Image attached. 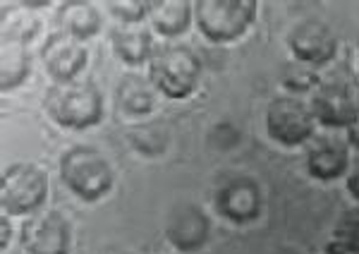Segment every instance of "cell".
<instances>
[{"label": "cell", "mask_w": 359, "mask_h": 254, "mask_svg": "<svg viewBox=\"0 0 359 254\" xmlns=\"http://www.w3.org/2000/svg\"><path fill=\"white\" fill-rule=\"evenodd\" d=\"M57 175L77 199L94 204L115 187V168L106 154L89 144H74L57 159Z\"/></svg>", "instance_id": "obj_1"}, {"label": "cell", "mask_w": 359, "mask_h": 254, "mask_svg": "<svg viewBox=\"0 0 359 254\" xmlns=\"http://www.w3.org/2000/svg\"><path fill=\"white\" fill-rule=\"evenodd\" d=\"M43 108L57 127L72 132L91 130L101 123L106 113L101 89L89 79L55 82L46 91Z\"/></svg>", "instance_id": "obj_2"}, {"label": "cell", "mask_w": 359, "mask_h": 254, "mask_svg": "<svg viewBox=\"0 0 359 254\" xmlns=\"http://www.w3.org/2000/svg\"><path fill=\"white\" fill-rule=\"evenodd\" d=\"M201 60L192 48L180 44L156 46L149 60V82L168 101H184L201 82Z\"/></svg>", "instance_id": "obj_3"}, {"label": "cell", "mask_w": 359, "mask_h": 254, "mask_svg": "<svg viewBox=\"0 0 359 254\" xmlns=\"http://www.w3.org/2000/svg\"><path fill=\"white\" fill-rule=\"evenodd\" d=\"M259 17L257 0H196L194 25L211 44L225 46L247 36Z\"/></svg>", "instance_id": "obj_4"}, {"label": "cell", "mask_w": 359, "mask_h": 254, "mask_svg": "<svg viewBox=\"0 0 359 254\" xmlns=\"http://www.w3.org/2000/svg\"><path fill=\"white\" fill-rule=\"evenodd\" d=\"M50 192L48 171L39 163L17 161L0 175V209L8 216H34L43 209Z\"/></svg>", "instance_id": "obj_5"}, {"label": "cell", "mask_w": 359, "mask_h": 254, "mask_svg": "<svg viewBox=\"0 0 359 254\" xmlns=\"http://www.w3.org/2000/svg\"><path fill=\"white\" fill-rule=\"evenodd\" d=\"M264 130L266 137L283 149L306 147L318 132L309 99L292 94L273 96L264 108Z\"/></svg>", "instance_id": "obj_6"}, {"label": "cell", "mask_w": 359, "mask_h": 254, "mask_svg": "<svg viewBox=\"0 0 359 254\" xmlns=\"http://www.w3.org/2000/svg\"><path fill=\"white\" fill-rule=\"evenodd\" d=\"M20 245L25 254H69L74 247V226L62 211L41 209L25 218Z\"/></svg>", "instance_id": "obj_7"}, {"label": "cell", "mask_w": 359, "mask_h": 254, "mask_svg": "<svg viewBox=\"0 0 359 254\" xmlns=\"http://www.w3.org/2000/svg\"><path fill=\"white\" fill-rule=\"evenodd\" d=\"M287 51L292 60L304 62L311 67H323L338 58L340 39L333 32V27L321 17H304L294 22L287 32Z\"/></svg>", "instance_id": "obj_8"}, {"label": "cell", "mask_w": 359, "mask_h": 254, "mask_svg": "<svg viewBox=\"0 0 359 254\" xmlns=\"http://www.w3.org/2000/svg\"><path fill=\"white\" fill-rule=\"evenodd\" d=\"M316 125L328 132H345L359 118L357 86L343 79H321V84L309 96Z\"/></svg>", "instance_id": "obj_9"}, {"label": "cell", "mask_w": 359, "mask_h": 254, "mask_svg": "<svg viewBox=\"0 0 359 254\" xmlns=\"http://www.w3.org/2000/svg\"><path fill=\"white\" fill-rule=\"evenodd\" d=\"M213 206L233 226H249L264 213V189L249 175H230L213 192Z\"/></svg>", "instance_id": "obj_10"}, {"label": "cell", "mask_w": 359, "mask_h": 254, "mask_svg": "<svg viewBox=\"0 0 359 254\" xmlns=\"http://www.w3.org/2000/svg\"><path fill=\"white\" fill-rule=\"evenodd\" d=\"M352 166V149L343 132H316L304 147V168L318 182L345 180Z\"/></svg>", "instance_id": "obj_11"}, {"label": "cell", "mask_w": 359, "mask_h": 254, "mask_svg": "<svg viewBox=\"0 0 359 254\" xmlns=\"http://www.w3.org/2000/svg\"><path fill=\"white\" fill-rule=\"evenodd\" d=\"M39 58H41L43 70L53 79V84L72 82L84 72L86 62H89V48H86V41H82V39L55 29L43 41Z\"/></svg>", "instance_id": "obj_12"}, {"label": "cell", "mask_w": 359, "mask_h": 254, "mask_svg": "<svg viewBox=\"0 0 359 254\" xmlns=\"http://www.w3.org/2000/svg\"><path fill=\"white\" fill-rule=\"evenodd\" d=\"M211 238V221L196 204H177L165 218V240L172 250L182 254H196L204 250Z\"/></svg>", "instance_id": "obj_13"}, {"label": "cell", "mask_w": 359, "mask_h": 254, "mask_svg": "<svg viewBox=\"0 0 359 254\" xmlns=\"http://www.w3.org/2000/svg\"><path fill=\"white\" fill-rule=\"evenodd\" d=\"M108 41L113 55L127 67L149 65L156 51L154 32L149 25H113Z\"/></svg>", "instance_id": "obj_14"}, {"label": "cell", "mask_w": 359, "mask_h": 254, "mask_svg": "<svg viewBox=\"0 0 359 254\" xmlns=\"http://www.w3.org/2000/svg\"><path fill=\"white\" fill-rule=\"evenodd\" d=\"M194 22V3L189 0H151L149 13V27L154 34L163 39H177L192 29Z\"/></svg>", "instance_id": "obj_15"}, {"label": "cell", "mask_w": 359, "mask_h": 254, "mask_svg": "<svg viewBox=\"0 0 359 254\" xmlns=\"http://www.w3.org/2000/svg\"><path fill=\"white\" fill-rule=\"evenodd\" d=\"M55 25L60 32L72 34V36L89 41L94 39L103 27L101 10L94 3H86V0H67L60 3L55 10Z\"/></svg>", "instance_id": "obj_16"}, {"label": "cell", "mask_w": 359, "mask_h": 254, "mask_svg": "<svg viewBox=\"0 0 359 254\" xmlns=\"http://www.w3.org/2000/svg\"><path fill=\"white\" fill-rule=\"evenodd\" d=\"M158 91L149 82V77L125 74L115 89V101L127 115H149L156 108Z\"/></svg>", "instance_id": "obj_17"}, {"label": "cell", "mask_w": 359, "mask_h": 254, "mask_svg": "<svg viewBox=\"0 0 359 254\" xmlns=\"http://www.w3.org/2000/svg\"><path fill=\"white\" fill-rule=\"evenodd\" d=\"M32 51L22 44H3L0 46V89L8 94L20 89L32 74Z\"/></svg>", "instance_id": "obj_18"}, {"label": "cell", "mask_w": 359, "mask_h": 254, "mask_svg": "<svg viewBox=\"0 0 359 254\" xmlns=\"http://www.w3.org/2000/svg\"><path fill=\"white\" fill-rule=\"evenodd\" d=\"M41 32V20L27 10L25 5L15 3V8H3V44H22L32 46L34 39Z\"/></svg>", "instance_id": "obj_19"}, {"label": "cell", "mask_w": 359, "mask_h": 254, "mask_svg": "<svg viewBox=\"0 0 359 254\" xmlns=\"http://www.w3.org/2000/svg\"><path fill=\"white\" fill-rule=\"evenodd\" d=\"M328 245H333L343 254H359V204L345 209L335 218Z\"/></svg>", "instance_id": "obj_20"}, {"label": "cell", "mask_w": 359, "mask_h": 254, "mask_svg": "<svg viewBox=\"0 0 359 254\" xmlns=\"http://www.w3.org/2000/svg\"><path fill=\"white\" fill-rule=\"evenodd\" d=\"M280 82H283L285 94L302 96V99H306V96H311V91L321 84V74H318L316 67L292 60V62H287V65L283 67Z\"/></svg>", "instance_id": "obj_21"}, {"label": "cell", "mask_w": 359, "mask_h": 254, "mask_svg": "<svg viewBox=\"0 0 359 254\" xmlns=\"http://www.w3.org/2000/svg\"><path fill=\"white\" fill-rule=\"evenodd\" d=\"M106 8L118 25H147L151 0H111Z\"/></svg>", "instance_id": "obj_22"}, {"label": "cell", "mask_w": 359, "mask_h": 254, "mask_svg": "<svg viewBox=\"0 0 359 254\" xmlns=\"http://www.w3.org/2000/svg\"><path fill=\"white\" fill-rule=\"evenodd\" d=\"M345 189H347V194L355 199V204H359V154H357V159H352V166L345 175Z\"/></svg>", "instance_id": "obj_23"}, {"label": "cell", "mask_w": 359, "mask_h": 254, "mask_svg": "<svg viewBox=\"0 0 359 254\" xmlns=\"http://www.w3.org/2000/svg\"><path fill=\"white\" fill-rule=\"evenodd\" d=\"M13 235H15V228H13V223H10V216L8 213H3V216H0V250L3 252L10 247Z\"/></svg>", "instance_id": "obj_24"}, {"label": "cell", "mask_w": 359, "mask_h": 254, "mask_svg": "<svg viewBox=\"0 0 359 254\" xmlns=\"http://www.w3.org/2000/svg\"><path fill=\"white\" fill-rule=\"evenodd\" d=\"M343 135H345V140H347V144H350L352 152L359 154V118H357L350 127H347Z\"/></svg>", "instance_id": "obj_25"}, {"label": "cell", "mask_w": 359, "mask_h": 254, "mask_svg": "<svg viewBox=\"0 0 359 254\" xmlns=\"http://www.w3.org/2000/svg\"><path fill=\"white\" fill-rule=\"evenodd\" d=\"M20 5H25L27 10H41V8H48V5H53V0H20Z\"/></svg>", "instance_id": "obj_26"}, {"label": "cell", "mask_w": 359, "mask_h": 254, "mask_svg": "<svg viewBox=\"0 0 359 254\" xmlns=\"http://www.w3.org/2000/svg\"><path fill=\"white\" fill-rule=\"evenodd\" d=\"M318 254H343V252H340V250H335L333 245H326V247H323V250L318 252Z\"/></svg>", "instance_id": "obj_27"}, {"label": "cell", "mask_w": 359, "mask_h": 254, "mask_svg": "<svg viewBox=\"0 0 359 254\" xmlns=\"http://www.w3.org/2000/svg\"><path fill=\"white\" fill-rule=\"evenodd\" d=\"M355 55H357V67H359V36H357V48H355Z\"/></svg>", "instance_id": "obj_28"}, {"label": "cell", "mask_w": 359, "mask_h": 254, "mask_svg": "<svg viewBox=\"0 0 359 254\" xmlns=\"http://www.w3.org/2000/svg\"><path fill=\"white\" fill-rule=\"evenodd\" d=\"M276 254H297V252H290V250H280V252H276Z\"/></svg>", "instance_id": "obj_29"}, {"label": "cell", "mask_w": 359, "mask_h": 254, "mask_svg": "<svg viewBox=\"0 0 359 254\" xmlns=\"http://www.w3.org/2000/svg\"><path fill=\"white\" fill-rule=\"evenodd\" d=\"M357 103H359V84H357Z\"/></svg>", "instance_id": "obj_30"}]
</instances>
